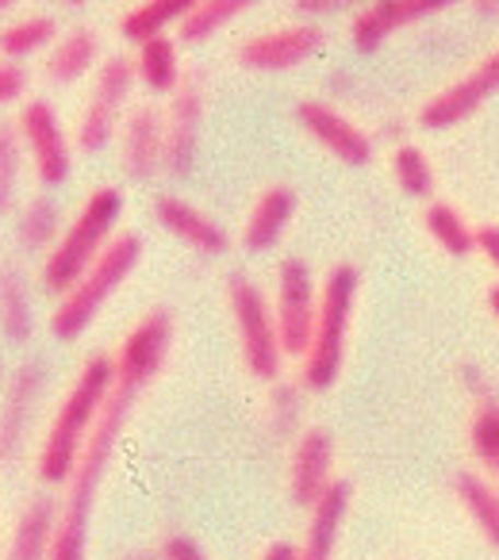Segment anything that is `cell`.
I'll list each match as a JSON object with an SVG mask.
<instances>
[{
	"instance_id": "cell-1",
	"label": "cell",
	"mask_w": 499,
	"mask_h": 560,
	"mask_svg": "<svg viewBox=\"0 0 499 560\" xmlns=\"http://www.w3.org/2000/svg\"><path fill=\"white\" fill-rule=\"evenodd\" d=\"M173 342V319L165 307H150L119 342L116 361V381L101 407V419L89 430L85 450L78 457L70 483H66L62 514H58V534L50 545L47 560H85L89 557V522H93V506L101 495L104 472H108L116 445L127 430V419L135 411V399L154 384V376L162 373L165 353Z\"/></svg>"
},
{
	"instance_id": "cell-2",
	"label": "cell",
	"mask_w": 499,
	"mask_h": 560,
	"mask_svg": "<svg viewBox=\"0 0 499 560\" xmlns=\"http://www.w3.org/2000/svg\"><path fill=\"white\" fill-rule=\"evenodd\" d=\"M112 381H116V361L112 358H89L81 365L78 381L70 384L66 399L58 404L55 419L47 427V438L39 445V480L50 483V488H66L78 468V457L85 450L89 430L101 419V407L112 392Z\"/></svg>"
},
{
	"instance_id": "cell-3",
	"label": "cell",
	"mask_w": 499,
	"mask_h": 560,
	"mask_svg": "<svg viewBox=\"0 0 499 560\" xmlns=\"http://www.w3.org/2000/svg\"><path fill=\"white\" fill-rule=\"evenodd\" d=\"M119 219H124V192L116 185L93 188L78 208V215L66 223L62 238L43 257V289L66 296L89 272V265L112 246Z\"/></svg>"
},
{
	"instance_id": "cell-4",
	"label": "cell",
	"mask_w": 499,
	"mask_h": 560,
	"mask_svg": "<svg viewBox=\"0 0 499 560\" xmlns=\"http://www.w3.org/2000/svg\"><path fill=\"white\" fill-rule=\"evenodd\" d=\"M358 289H361V277L353 265H335V269H327V277H323L320 312H315V330L304 353V376H300L307 392L335 388V381L343 376Z\"/></svg>"
},
{
	"instance_id": "cell-5",
	"label": "cell",
	"mask_w": 499,
	"mask_h": 560,
	"mask_svg": "<svg viewBox=\"0 0 499 560\" xmlns=\"http://www.w3.org/2000/svg\"><path fill=\"white\" fill-rule=\"evenodd\" d=\"M139 257H142L139 234L119 231L116 238H112V246L89 265L85 277H81L66 296H58L55 312H50V319H47L50 335H55L58 342H73V338L85 335L96 315H101V307L127 284V277L135 272Z\"/></svg>"
},
{
	"instance_id": "cell-6",
	"label": "cell",
	"mask_w": 499,
	"mask_h": 560,
	"mask_svg": "<svg viewBox=\"0 0 499 560\" xmlns=\"http://www.w3.org/2000/svg\"><path fill=\"white\" fill-rule=\"evenodd\" d=\"M227 307H231V319H234L242 365L258 376V381L277 384L281 381L285 350H281V338H277L274 304L258 289V280L246 277V272H231V280H227Z\"/></svg>"
},
{
	"instance_id": "cell-7",
	"label": "cell",
	"mask_w": 499,
	"mask_h": 560,
	"mask_svg": "<svg viewBox=\"0 0 499 560\" xmlns=\"http://www.w3.org/2000/svg\"><path fill=\"white\" fill-rule=\"evenodd\" d=\"M131 89H135V66L131 58L112 55L101 62L93 78V89H89V101L78 116V139L81 150H104L112 142V135L124 127L127 104H131Z\"/></svg>"
},
{
	"instance_id": "cell-8",
	"label": "cell",
	"mask_w": 499,
	"mask_h": 560,
	"mask_svg": "<svg viewBox=\"0 0 499 560\" xmlns=\"http://www.w3.org/2000/svg\"><path fill=\"white\" fill-rule=\"evenodd\" d=\"M315 312H320V284H315L312 269L304 257H285L277 265V300H274V319L277 338H281L285 358H304L307 342L315 330Z\"/></svg>"
},
{
	"instance_id": "cell-9",
	"label": "cell",
	"mask_w": 499,
	"mask_h": 560,
	"mask_svg": "<svg viewBox=\"0 0 499 560\" xmlns=\"http://www.w3.org/2000/svg\"><path fill=\"white\" fill-rule=\"evenodd\" d=\"M16 131H20V142L27 147V158H32V170H35V177H39V185H47V188L66 185L73 170V147H70V135H66L62 119H58L55 104L27 101L16 116Z\"/></svg>"
},
{
	"instance_id": "cell-10",
	"label": "cell",
	"mask_w": 499,
	"mask_h": 560,
	"mask_svg": "<svg viewBox=\"0 0 499 560\" xmlns=\"http://www.w3.org/2000/svg\"><path fill=\"white\" fill-rule=\"evenodd\" d=\"M323 47V27L315 20H300V24H285L274 32H258L242 39V47L234 50L239 66L254 73H285L297 70L300 62L315 55Z\"/></svg>"
},
{
	"instance_id": "cell-11",
	"label": "cell",
	"mask_w": 499,
	"mask_h": 560,
	"mask_svg": "<svg viewBox=\"0 0 499 560\" xmlns=\"http://www.w3.org/2000/svg\"><path fill=\"white\" fill-rule=\"evenodd\" d=\"M499 93V47L491 50L484 62H476L468 73H461L453 85H445L442 93H434L419 108V124L427 131H445V127H457L461 119L473 116L480 104H488V96Z\"/></svg>"
},
{
	"instance_id": "cell-12",
	"label": "cell",
	"mask_w": 499,
	"mask_h": 560,
	"mask_svg": "<svg viewBox=\"0 0 499 560\" xmlns=\"http://www.w3.org/2000/svg\"><path fill=\"white\" fill-rule=\"evenodd\" d=\"M297 119L315 142H320L327 154H335L343 165L358 170V165L373 162V139L353 124L350 116L335 108L327 101H300L297 104Z\"/></svg>"
},
{
	"instance_id": "cell-13",
	"label": "cell",
	"mask_w": 499,
	"mask_h": 560,
	"mask_svg": "<svg viewBox=\"0 0 499 560\" xmlns=\"http://www.w3.org/2000/svg\"><path fill=\"white\" fill-rule=\"evenodd\" d=\"M335 438L323 427H304L292 445L289 460V495L297 506L312 511L323 499V491L335 483Z\"/></svg>"
},
{
	"instance_id": "cell-14",
	"label": "cell",
	"mask_w": 499,
	"mask_h": 560,
	"mask_svg": "<svg viewBox=\"0 0 499 560\" xmlns=\"http://www.w3.org/2000/svg\"><path fill=\"white\" fill-rule=\"evenodd\" d=\"M434 12H445V0H376V4H365L361 12H353L350 43L358 55H373L399 27L419 24V20L434 16Z\"/></svg>"
},
{
	"instance_id": "cell-15",
	"label": "cell",
	"mask_w": 499,
	"mask_h": 560,
	"mask_svg": "<svg viewBox=\"0 0 499 560\" xmlns=\"http://www.w3.org/2000/svg\"><path fill=\"white\" fill-rule=\"evenodd\" d=\"M119 158H124V173L135 180L165 170V112H158L154 104L127 108L119 127Z\"/></svg>"
},
{
	"instance_id": "cell-16",
	"label": "cell",
	"mask_w": 499,
	"mask_h": 560,
	"mask_svg": "<svg viewBox=\"0 0 499 560\" xmlns=\"http://www.w3.org/2000/svg\"><path fill=\"white\" fill-rule=\"evenodd\" d=\"M200 119H204V89L196 78H185L173 93L170 112H165V170L173 177H185L196 162L200 147Z\"/></svg>"
},
{
	"instance_id": "cell-17",
	"label": "cell",
	"mask_w": 499,
	"mask_h": 560,
	"mask_svg": "<svg viewBox=\"0 0 499 560\" xmlns=\"http://www.w3.org/2000/svg\"><path fill=\"white\" fill-rule=\"evenodd\" d=\"M43 392V365L24 361L4 384V399H0V465H9L20 453L27 438V422H32V407Z\"/></svg>"
},
{
	"instance_id": "cell-18",
	"label": "cell",
	"mask_w": 499,
	"mask_h": 560,
	"mask_svg": "<svg viewBox=\"0 0 499 560\" xmlns=\"http://www.w3.org/2000/svg\"><path fill=\"white\" fill-rule=\"evenodd\" d=\"M353 491L346 480H335L323 491L320 503L307 511V526H304V541H300V560H335L338 552V537H343L346 514H350Z\"/></svg>"
},
{
	"instance_id": "cell-19",
	"label": "cell",
	"mask_w": 499,
	"mask_h": 560,
	"mask_svg": "<svg viewBox=\"0 0 499 560\" xmlns=\"http://www.w3.org/2000/svg\"><path fill=\"white\" fill-rule=\"evenodd\" d=\"M154 215H158V223L173 234V238H181L185 246H193L196 254H223V249L231 246V238H227L223 226H219L208 211H200L196 203H188L185 196L162 192L154 203Z\"/></svg>"
},
{
	"instance_id": "cell-20",
	"label": "cell",
	"mask_w": 499,
	"mask_h": 560,
	"mask_svg": "<svg viewBox=\"0 0 499 560\" xmlns=\"http://www.w3.org/2000/svg\"><path fill=\"white\" fill-rule=\"evenodd\" d=\"M292 215H297V188L292 185L262 188V196L254 200V208L246 215V226H242V246L250 254H269L285 238Z\"/></svg>"
},
{
	"instance_id": "cell-21",
	"label": "cell",
	"mask_w": 499,
	"mask_h": 560,
	"mask_svg": "<svg viewBox=\"0 0 499 560\" xmlns=\"http://www.w3.org/2000/svg\"><path fill=\"white\" fill-rule=\"evenodd\" d=\"M58 514H62L58 499H50V495L27 499L16 526H12L9 560H47L50 545H55V534H58Z\"/></svg>"
},
{
	"instance_id": "cell-22",
	"label": "cell",
	"mask_w": 499,
	"mask_h": 560,
	"mask_svg": "<svg viewBox=\"0 0 499 560\" xmlns=\"http://www.w3.org/2000/svg\"><path fill=\"white\" fill-rule=\"evenodd\" d=\"M96 70H101V35L93 27H70L58 35V43L47 50V66H43L50 85H73Z\"/></svg>"
},
{
	"instance_id": "cell-23",
	"label": "cell",
	"mask_w": 499,
	"mask_h": 560,
	"mask_svg": "<svg viewBox=\"0 0 499 560\" xmlns=\"http://www.w3.org/2000/svg\"><path fill=\"white\" fill-rule=\"evenodd\" d=\"M131 66H135V81H139L147 93H158V96H173L181 89V81H185L177 39H170V35L135 47Z\"/></svg>"
},
{
	"instance_id": "cell-24",
	"label": "cell",
	"mask_w": 499,
	"mask_h": 560,
	"mask_svg": "<svg viewBox=\"0 0 499 560\" xmlns=\"http://www.w3.org/2000/svg\"><path fill=\"white\" fill-rule=\"evenodd\" d=\"M185 12H188V0H142V4H131V9L119 16L116 27L127 43L142 47V43L170 35V27H177Z\"/></svg>"
},
{
	"instance_id": "cell-25",
	"label": "cell",
	"mask_w": 499,
	"mask_h": 560,
	"mask_svg": "<svg viewBox=\"0 0 499 560\" xmlns=\"http://www.w3.org/2000/svg\"><path fill=\"white\" fill-rule=\"evenodd\" d=\"M468 445L480 465V476L499 488V399L488 388H480L473 422H468Z\"/></svg>"
},
{
	"instance_id": "cell-26",
	"label": "cell",
	"mask_w": 499,
	"mask_h": 560,
	"mask_svg": "<svg viewBox=\"0 0 499 560\" xmlns=\"http://www.w3.org/2000/svg\"><path fill=\"white\" fill-rule=\"evenodd\" d=\"M453 491H457V503L465 506L473 526L484 534V541L499 552V488L484 480L480 472H461Z\"/></svg>"
},
{
	"instance_id": "cell-27",
	"label": "cell",
	"mask_w": 499,
	"mask_h": 560,
	"mask_svg": "<svg viewBox=\"0 0 499 560\" xmlns=\"http://www.w3.org/2000/svg\"><path fill=\"white\" fill-rule=\"evenodd\" d=\"M58 20L55 16H43V12H32V16H20L12 20L4 32H0V58L4 62H20L24 58L39 55V50H50L58 43Z\"/></svg>"
},
{
	"instance_id": "cell-28",
	"label": "cell",
	"mask_w": 499,
	"mask_h": 560,
	"mask_svg": "<svg viewBox=\"0 0 499 560\" xmlns=\"http://www.w3.org/2000/svg\"><path fill=\"white\" fill-rule=\"evenodd\" d=\"M242 12H246V0H188V12L177 24V43L200 47L227 24H234Z\"/></svg>"
},
{
	"instance_id": "cell-29",
	"label": "cell",
	"mask_w": 499,
	"mask_h": 560,
	"mask_svg": "<svg viewBox=\"0 0 499 560\" xmlns=\"http://www.w3.org/2000/svg\"><path fill=\"white\" fill-rule=\"evenodd\" d=\"M0 335L9 342H27L35 335V307L27 292L24 272L4 269L0 272Z\"/></svg>"
},
{
	"instance_id": "cell-30",
	"label": "cell",
	"mask_w": 499,
	"mask_h": 560,
	"mask_svg": "<svg viewBox=\"0 0 499 560\" xmlns=\"http://www.w3.org/2000/svg\"><path fill=\"white\" fill-rule=\"evenodd\" d=\"M62 211L50 196H32L16 215V242L20 249H47L62 238Z\"/></svg>"
},
{
	"instance_id": "cell-31",
	"label": "cell",
	"mask_w": 499,
	"mask_h": 560,
	"mask_svg": "<svg viewBox=\"0 0 499 560\" xmlns=\"http://www.w3.org/2000/svg\"><path fill=\"white\" fill-rule=\"evenodd\" d=\"M422 226H427V234L450 257H468L476 249V226L468 223V219L461 215V211L453 208V203L434 200L427 208V215H422Z\"/></svg>"
},
{
	"instance_id": "cell-32",
	"label": "cell",
	"mask_w": 499,
	"mask_h": 560,
	"mask_svg": "<svg viewBox=\"0 0 499 560\" xmlns=\"http://www.w3.org/2000/svg\"><path fill=\"white\" fill-rule=\"evenodd\" d=\"M392 177H396L404 196H415V200L434 196V165H430V158L415 142L396 147V154H392Z\"/></svg>"
},
{
	"instance_id": "cell-33",
	"label": "cell",
	"mask_w": 499,
	"mask_h": 560,
	"mask_svg": "<svg viewBox=\"0 0 499 560\" xmlns=\"http://www.w3.org/2000/svg\"><path fill=\"white\" fill-rule=\"evenodd\" d=\"M20 170H24V142H20L16 124H0V215L16 203Z\"/></svg>"
},
{
	"instance_id": "cell-34",
	"label": "cell",
	"mask_w": 499,
	"mask_h": 560,
	"mask_svg": "<svg viewBox=\"0 0 499 560\" xmlns=\"http://www.w3.org/2000/svg\"><path fill=\"white\" fill-rule=\"evenodd\" d=\"M269 419H274V430H292L300 419V388L289 381H277L274 392H269Z\"/></svg>"
},
{
	"instance_id": "cell-35",
	"label": "cell",
	"mask_w": 499,
	"mask_h": 560,
	"mask_svg": "<svg viewBox=\"0 0 499 560\" xmlns=\"http://www.w3.org/2000/svg\"><path fill=\"white\" fill-rule=\"evenodd\" d=\"M27 93V70L20 62H4L0 58V108L16 104Z\"/></svg>"
},
{
	"instance_id": "cell-36",
	"label": "cell",
	"mask_w": 499,
	"mask_h": 560,
	"mask_svg": "<svg viewBox=\"0 0 499 560\" xmlns=\"http://www.w3.org/2000/svg\"><path fill=\"white\" fill-rule=\"evenodd\" d=\"M158 557L162 560H211L188 534H170L162 541V549H158Z\"/></svg>"
},
{
	"instance_id": "cell-37",
	"label": "cell",
	"mask_w": 499,
	"mask_h": 560,
	"mask_svg": "<svg viewBox=\"0 0 499 560\" xmlns=\"http://www.w3.org/2000/svg\"><path fill=\"white\" fill-rule=\"evenodd\" d=\"M476 249L491 261V269L499 272V226L488 223V226H476Z\"/></svg>"
},
{
	"instance_id": "cell-38",
	"label": "cell",
	"mask_w": 499,
	"mask_h": 560,
	"mask_svg": "<svg viewBox=\"0 0 499 560\" xmlns=\"http://www.w3.org/2000/svg\"><path fill=\"white\" fill-rule=\"evenodd\" d=\"M258 560H300V545H292V541H269L266 549H262Z\"/></svg>"
},
{
	"instance_id": "cell-39",
	"label": "cell",
	"mask_w": 499,
	"mask_h": 560,
	"mask_svg": "<svg viewBox=\"0 0 499 560\" xmlns=\"http://www.w3.org/2000/svg\"><path fill=\"white\" fill-rule=\"evenodd\" d=\"M292 9L304 12V16H327V12H338V4L335 0H297Z\"/></svg>"
},
{
	"instance_id": "cell-40",
	"label": "cell",
	"mask_w": 499,
	"mask_h": 560,
	"mask_svg": "<svg viewBox=\"0 0 499 560\" xmlns=\"http://www.w3.org/2000/svg\"><path fill=\"white\" fill-rule=\"evenodd\" d=\"M119 560H162L158 552H150V549H135V552H127V557H119Z\"/></svg>"
},
{
	"instance_id": "cell-41",
	"label": "cell",
	"mask_w": 499,
	"mask_h": 560,
	"mask_svg": "<svg viewBox=\"0 0 499 560\" xmlns=\"http://www.w3.org/2000/svg\"><path fill=\"white\" fill-rule=\"evenodd\" d=\"M488 304H491V312H496V319H499V284H496V289H491Z\"/></svg>"
},
{
	"instance_id": "cell-42",
	"label": "cell",
	"mask_w": 499,
	"mask_h": 560,
	"mask_svg": "<svg viewBox=\"0 0 499 560\" xmlns=\"http://www.w3.org/2000/svg\"><path fill=\"white\" fill-rule=\"evenodd\" d=\"M0 381H4V361H0Z\"/></svg>"
}]
</instances>
